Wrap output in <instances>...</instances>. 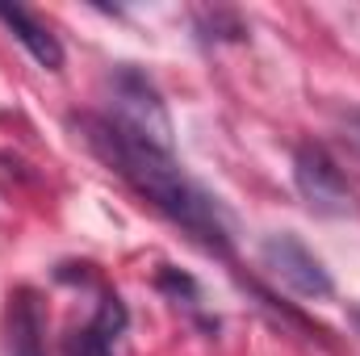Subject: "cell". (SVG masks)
I'll return each instance as SVG.
<instances>
[{"instance_id":"cell-2","label":"cell","mask_w":360,"mask_h":356,"mask_svg":"<svg viewBox=\"0 0 360 356\" xmlns=\"http://www.w3.org/2000/svg\"><path fill=\"white\" fill-rule=\"evenodd\" d=\"M105 117H113L117 126L134 130L139 139L172 151V117H168V105H164L160 89L134 63H122V68L109 72V113Z\"/></svg>"},{"instance_id":"cell-1","label":"cell","mask_w":360,"mask_h":356,"mask_svg":"<svg viewBox=\"0 0 360 356\" xmlns=\"http://www.w3.org/2000/svg\"><path fill=\"white\" fill-rule=\"evenodd\" d=\"M72 126L80 130L84 147L113 172L122 177L151 210H160L172 227H180L197 248H205L210 256L231 260L235 252V231H231V214L226 205L201 184L193 180L180 160L168 147H155L147 139H139L134 130L117 126L105 113H76Z\"/></svg>"},{"instance_id":"cell-8","label":"cell","mask_w":360,"mask_h":356,"mask_svg":"<svg viewBox=\"0 0 360 356\" xmlns=\"http://www.w3.org/2000/svg\"><path fill=\"white\" fill-rule=\"evenodd\" d=\"M352 323H356V327H360V310H356V314H352Z\"/></svg>"},{"instance_id":"cell-3","label":"cell","mask_w":360,"mask_h":356,"mask_svg":"<svg viewBox=\"0 0 360 356\" xmlns=\"http://www.w3.org/2000/svg\"><path fill=\"white\" fill-rule=\"evenodd\" d=\"M293 184H297L302 201L310 205V214H319V218H352L356 214V197L340 172V164L319 143H302L293 151Z\"/></svg>"},{"instance_id":"cell-5","label":"cell","mask_w":360,"mask_h":356,"mask_svg":"<svg viewBox=\"0 0 360 356\" xmlns=\"http://www.w3.org/2000/svg\"><path fill=\"white\" fill-rule=\"evenodd\" d=\"M0 344H4V356H46V306L38 289L21 285L8 293Z\"/></svg>"},{"instance_id":"cell-6","label":"cell","mask_w":360,"mask_h":356,"mask_svg":"<svg viewBox=\"0 0 360 356\" xmlns=\"http://www.w3.org/2000/svg\"><path fill=\"white\" fill-rule=\"evenodd\" d=\"M126 323H130L126 302H122L117 293H101L92 319L80 327V331H72V336L63 340L59 356H122Z\"/></svg>"},{"instance_id":"cell-7","label":"cell","mask_w":360,"mask_h":356,"mask_svg":"<svg viewBox=\"0 0 360 356\" xmlns=\"http://www.w3.org/2000/svg\"><path fill=\"white\" fill-rule=\"evenodd\" d=\"M0 25H8V34H13L46 72H59V68H63V46H59V38H55L34 13H25V8H4V4H0Z\"/></svg>"},{"instance_id":"cell-4","label":"cell","mask_w":360,"mask_h":356,"mask_svg":"<svg viewBox=\"0 0 360 356\" xmlns=\"http://www.w3.org/2000/svg\"><path fill=\"white\" fill-rule=\"evenodd\" d=\"M260 265L269 268L285 289H293L297 298L319 302V298H331L335 293V281H331L327 265L293 231H272V235L260 239Z\"/></svg>"}]
</instances>
